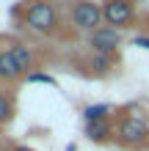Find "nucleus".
I'll return each instance as SVG.
<instances>
[{
    "mask_svg": "<svg viewBox=\"0 0 149 151\" xmlns=\"http://www.w3.org/2000/svg\"><path fill=\"white\" fill-rule=\"evenodd\" d=\"M58 17H55V8H52L47 0H36V3L28 6V11H25V25L39 33H50L55 28Z\"/></svg>",
    "mask_w": 149,
    "mask_h": 151,
    "instance_id": "nucleus-1",
    "label": "nucleus"
},
{
    "mask_svg": "<svg viewBox=\"0 0 149 151\" xmlns=\"http://www.w3.org/2000/svg\"><path fill=\"white\" fill-rule=\"evenodd\" d=\"M105 17H102V8L97 3H91V0H77V3L72 6V22L77 25L80 30H100L102 28V22Z\"/></svg>",
    "mask_w": 149,
    "mask_h": 151,
    "instance_id": "nucleus-2",
    "label": "nucleus"
},
{
    "mask_svg": "<svg viewBox=\"0 0 149 151\" xmlns=\"http://www.w3.org/2000/svg\"><path fill=\"white\" fill-rule=\"evenodd\" d=\"M116 137L121 146H138L149 137V124L138 115H127L124 121H119L116 127Z\"/></svg>",
    "mask_w": 149,
    "mask_h": 151,
    "instance_id": "nucleus-3",
    "label": "nucleus"
},
{
    "mask_svg": "<svg viewBox=\"0 0 149 151\" xmlns=\"http://www.w3.org/2000/svg\"><path fill=\"white\" fill-rule=\"evenodd\" d=\"M133 0H105L102 6V17L110 28H124L133 22Z\"/></svg>",
    "mask_w": 149,
    "mask_h": 151,
    "instance_id": "nucleus-4",
    "label": "nucleus"
},
{
    "mask_svg": "<svg viewBox=\"0 0 149 151\" xmlns=\"http://www.w3.org/2000/svg\"><path fill=\"white\" fill-rule=\"evenodd\" d=\"M91 50L94 52H100V55H113V52L119 50V44H121V36H119V30L116 28H110V25H105V28L100 30H94L91 33Z\"/></svg>",
    "mask_w": 149,
    "mask_h": 151,
    "instance_id": "nucleus-5",
    "label": "nucleus"
},
{
    "mask_svg": "<svg viewBox=\"0 0 149 151\" xmlns=\"http://www.w3.org/2000/svg\"><path fill=\"white\" fill-rule=\"evenodd\" d=\"M25 72L20 66H17V60L11 52H0V77H6V80H17V77H22Z\"/></svg>",
    "mask_w": 149,
    "mask_h": 151,
    "instance_id": "nucleus-6",
    "label": "nucleus"
},
{
    "mask_svg": "<svg viewBox=\"0 0 149 151\" xmlns=\"http://www.w3.org/2000/svg\"><path fill=\"white\" fill-rule=\"evenodd\" d=\"M86 135L94 143H102V140L110 137V121H94V124H86Z\"/></svg>",
    "mask_w": 149,
    "mask_h": 151,
    "instance_id": "nucleus-7",
    "label": "nucleus"
},
{
    "mask_svg": "<svg viewBox=\"0 0 149 151\" xmlns=\"http://www.w3.org/2000/svg\"><path fill=\"white\" fill-rule=\"evenodd\" d=\"M8 52H11V55H14L17 66H20L22 72H28V69L33 66V52H31L28 47H25V44H14V47L8 50Z\"/></svg>",
    "mask_w": 149,
    "mask_h": 151,
    "instance_id": "nucleus-8",
    "label": "nucleus"
},
{
    "mask_svg": "<svg viewBox=\"0 0 149 151\" xmlns=\"http://www.w3.org/2000/svg\"><path fill=\"white\" fill-rule=\"evenodd\" d=\"M108 113H110V107H108V104H89V107L83 110V118H86V124H94V121H108Z\"/></svg>",
    "mask_w": 149,
    "mask_h": 151,
    "instance_id": "nucleus-9",
    "label": "nucleus"
},
{
    "mask_svg": "<svg viewBox=\"0 0 149 151\" xmlns=\"http://www.w3.org/2000/svg\"><path fill=\"white\" fill-rule=\"evenodd\" d=\"M89 66H91V72H97V74H108L110 66H113V55H100V52H94Z\"/></svg>",
    "mask_w": 149,
    "mask_h": 151,
    "instance_id": "nucleus-10",
    "label": "nucleus"
},
{
    "mask_svg": "<svg viewBox=\"0 0 149 151\" xmlns=\"http://www.w3.org/2000/svg\"><path fill=\"white\" fill-rule=\"evenodd\" d=\"M11 113H14V104H11V99H6V96L0 93V124L11 121Z\"/></svg>",
    "mask_w": 149,
    "mask_h": 151,
    "instance_id": "nucleus-11",
    "label": "nucleus"
},
{
    "mask_svg": "<svg viewBox=\"0 0 149 151\" xmlns=\"http://www.w3.org/2000/svg\"><path fill=\"white\" fill-rule=\"evenodd\" d=\"M28 83H41V85H55L50 74H28Z\"/></svg>",
    "mask_w": 149,
    "mask_h": 151,
    "instance_id": "nucleus-12",
    "label": "nucleus"
},
{
    "mask_svg": "<svg viewBox=\"0 0 149 151\" xmlns=\"http://www.w3.org/2000/svg\"><path fill=\"white\" fill-rule=\"evenodd\" d=\"M133 44H135V47L149 50V36H135V39H133Z\"/></svg>",
    "mask_w": 149,
    "mask_h": 151,
    "instance_id": "nucleus-13",
    "label": "nucleus"
},
{
    "mask_svg": "<svg viewBox=\"0 0 149 151\" xmlns=\"http://www.w3.org/2000/svg\"><path fill=\"white\" fill-rule=\"evenodd\" d=\"M14 151H33V148H28V146H17Z\"/></svg>",
    "mask_w": 149,
    "mask_h": 151,
    "instance_id": "nucleus-14",
    "label": "nucleus"
}]
</instances>
